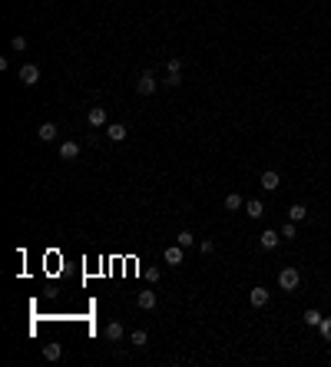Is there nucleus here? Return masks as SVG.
<instances>
[{"label": "nucleus", "instance_id": "1", "mask_svg": "<svg viewBox=\"0 0 331 367\" xmlns=\"http://www.w3.org/2000/svg\"><path fill=\"white\" fill-rule=\"evenodd\" d=\"M298 281H301V275H298L295 268H281V271H278V288H281V291H295Z\"/></svg>", "mask_w": 331, "mask_h": 367}, {"label": "nucleus", "instance_id": "2", "mask_svg": "<svg viewBox=\"0 0 331 367\" xmlns=\"http://www.w3.org/2000/svg\"><path fill=\"white\" fill-rule=\"evenodd\" d=\"M156 86H159V83H156V76L152 73H143L139 80H136V93H139V96H152Z\"/></svg>", "mask_w": 331, "mask_h": 367}, {"label": "nucleus", "instance_id": "3", "mask_svg": "<svg viewBox=\"0 0 331 367\" xmlns=\"http://www.w3.org/2000/svg\"><path fill=\"white\" fill-rule=\"evenodd\" d=\"M20 83H23V86H37L40 83V66H33V63L20 66Z\"/></svg>", "mask_w": 331, "mask_h": 367}, {"label": "nucleus", "instance_id": "4", "mask_svg": "<svg viewBox=\"0 0 331 367\" xmlns=\"http://www.w3.org/2000/svg\"><path fill=\"white\" fill-rule=\"evenodd\" d=\"M163 258H166V265H172V268H179L185 261V255H182V245H169L163 252Z\"/></svg>", "mask_w": 331, "mask_h": 367}, {"label": "nucleus", "instance_id": "5", "mask_svg": "<svg viewBox=\"0 0 331 367\" xmlns=\"http://www.w3.org/2000/svg\"><path fill=\"white\" fill-rule=\"evenodd\" d=\"M278 241H281V235H278L275 228H265V232L258 235V245H262L265 252H272V248H278Z\"/></svg>", "mask_w": 331, "mask_h": 367}, {"label": "nucleus", "instance_id": "6", "mask_svg": "<svg viewBox=\"0 0 331 367\" xmlns=\"http://www.w3.org/2000/svg\"><path fill=\"white\" fill-rule=\"evenodd\" d=\"M86 119H90V126H96V129L110 126V123H106V110H103V106H93V110L86 112Z\"/></svg>", "mask_w": 331, "mask_h": 367}, {"label": "nucleus", "instance_id": "7", "mask_svg": "<svg viewBox=\"0 0 331 367\" xmlns=\"http://www.w3.org/2000/svg\"><path fill=\"white\" fill-rule=\"evenodd\" d=\"M278 182H281V179H278V172H275V169L262 172V189H265V192H275V189H278Z\"/></svg>", "mask_w": 331, "mask_h": 367}, {"label": "nucleus", "instance_id": "8", "mask_svg": "<svg viewBox=\"0 0 331 367\" xmlns=\"http://www.w3.org/2000/svg\"><path fill=\"white\" fill-rule=\"evenodd\" d=\"M136 304H139L143 311H152V308H156V291H139L136 294Z\"/></svg>", "mask_w": 331, "mask_h": 367}, {"label": "nucleus", "instance_id": "9", "mask_svg": "<svg viewBox=\"0 0 331 367\" xmlns=\"http://www.w3.org/2000/svg\"><path fill=\"white\" fill-rule=\"evenodd\" d=\"M103 334H106V341H113V344H116V341H123V334H126V331H123V324H119V321H110Z\"/></svg>", "mask_w": 331, "mask_h": 367}, {"label": "nucleus", "instance_id": "10", "mask_svg": "<svg viewBox=\"0 0 331 367\" xmlns=\"http://www.w3.org/2000/svg\"><path fill=\"white\" fill-rule=\"evenodd\" d=\"M37 139L40 143H53L56 139V123H43V126L37 129Z\"/></svg>", "mask_w": 331, "mask_h": 367}, {"label": "nucleus", "instance_id": "11", "mask_svg": "<svg viewBox=\"0 0 331 367\" xmlns=\"http://www.w3.org/2000/svg\"><path fill=\"white\" fill-rule=\"evenodd\" d=\"M106 136H110L113 143H123V139H126V126H123V123H110V126H106Z\"/></svg>", "mask_w": 331, "mask_h": 367}, {"label": "nucleus", "instance_id": "12", "mask_svg": "<svg viewBox=\"0 0 331 367\" xmlns=\"http://www.w3.org/2000/svg\"><path fill=\"white\" fill-rule=\"evenodd\" d=\"M76 156H80V143H63V146H60V159L73 162Z\"/></svg>", "mask_w": 331, "mask_h": 367}, {"label": "nucleus", "instance_id": "13", "mask_svg": "<svg viewBox=\"0 0 331 367\" xmlns=\"http://www.w3.org/2000/svg\"><path fill=\"white\" fill-rule=\"evenodd\" d=\"M248 301H252V308H265V304H268V291H265V288H252Z\"/></svg>", "mask_w": 331, "mask_h": 367}, {"label": "nucleus", "instance_id": "14", "mask_svg": "<svg viewBox=\"0 0 331 367\" xmlns=\"http://www.w3.org/2000/svg\"><path fill=\"white\" fill-rule=\"evenodd\" d=\"M245 215H248V219H262V215H265V205L258 202V199L245 202Z\"/></svg>", "mask_w": 331, "mask_h": 367}, {"label": "nucleus", "instance_id": "15", "mask_svg": "<svg viewBox=\"0 0 331 367\" xmlns=\"http://www.w3.org/2000/svg\"><path fill=\"white\" fill-rule=\"evenodd\" d=\"M288 219H292V222H305V219H308V208H305L301 202H295L292 208H288Z\"/></svg>", "mask_w": 331, "mask_h": 367}, {"label": "nucleus", "instance_id": "16", "mask_svg": "<svg viewBox=\"0 0 331 367\" xmlns=\"http://www.w3.org/2000/svg\"><path fill=\"white\" fill-rule=\"evenodd\" d=\"M242 205H245V202H242L239 192H229V195H225V208H229V212H239Z\"/></svg>", "mask_w": 331, "mask_h": 367}, {"label": "nucleus", "instance_id": "17", "mask_svg": "<svg viewBox=\"0 0 331 367\" xmlns=\"http://www.w3.org/2000/svg\"><path fill=\"white\" fill-rule=\"evenodd\" d=\"M146 341H149V334L143 328L139 331H132V334H129V344H132V348H146Z\"/></svg>", "mask_w": 331, "mask_h": 367}, {"label": "nucleus", "instance_id": "18", "mask_svg": "<svg viewBox=\"0 0 331 367\" xmlns=\"http://www.w3.org/2000/svg\"><path fill=\"white\" fill-rule=\"evenodd\" d=\"M321 318H325L321 311H314V308H308V311H305V324H308V328H318V324H321Z\"/></svg>", "mask_w": 331, "mask_h": 367}, {"label": "nucleus", "instance_id": "19", "mask_svg": "<svg viewBox=\"0 0 331 367\" xmlns=\"http://www.w3.org/2000/svg\"><path fill=\"white\" fill-rule=\"evenodd\" d=\"M43 357L47 361H60V344H43Z\"/></svg>", "mask_w": 331, "mask_h": 367}, {"label": "nucleus", "instance_id": "20", "mask_svg": "<svg viewBox=\"0 0 331 367\" xmlns=\"http://www.w3.org/2000/svg\"><path fill=\"white\" fill-rule=\"evenodd\" d=\"M278 235H281V239H285V241H288V239H295V235H298V228H295V222H285Z\"/></svg>", "mask_w": 331, "mask_h": 367}, {"label": "nucleus", "instance_id": "21", "mask_svg": "<svg viewBox=\"0 0 331 367\" xmlns=\"http://www.w3.org/2000/svg\"><path fill=\"white\" fill-rule=\"evenodd\" d=\"M179 245H182V248H189V245H196V235H192L189 228H182V232H179Z\"/></svg>", "mask_w": 331, "mask_h": 367}, {"label": "nucleus", "instance_id": "22", "mask_svg": "<svg viewBox=\"0 0 331 367\" xmlns=\"http://www.w3.org/2000/svg\"><path fill=\"white\" fill-rule=\"evenodd\" d=\"M318 331H321V337H325V341H331V318H321Z\"/></svg>", "mask_w": 331, "mask_h": 367}, {"label": "nucleus", "instance_id": "23", "mask_svg": "<svg viewBox=\"0 0 331 367\" xmlns=\"http://www.w3.org/2000/svg\"><path fill=\"white\" fill-rule=\"evenodd\" d=\"M166 70H169V73H182V60H179V56H172V60L166 63Z\"/></svg>", "mask_w": 331, "mask_h": 367}, {"label": "nucleus", "instance_id": "24", "mask_svg": "<svg viewBox=\"0 0 331 367\" xmlns=\"http://www.w3.org/2000/svg\"><path fill=\"white\" fill-rule=\"evenodd\" d=\"M199 252H202V255H212V252H215V245L205 239V241H199Z\"/></svg>", "mask_w": 331, "mask_h": 367}, {"label": "nucleus", "instance_id": "25", "mask_svg": "<svg viewBox=\"0 0 331 367\" xmlns=\"http://www.w3.org/2000/svg\"><path fill=\"white\" fill-rule=\"evenodd\" d=\"M10 47H14V50H27V37H14L10 40Z\"/></svg>", "mask_w": 331, "mask_h": 367}, {"label": "nucleus", "instance_id": "26", "mask_svg": "<svg viewBox=\"0 0 331 367\" xmlns=\"http://www.w3.org/2000/svg\"><path fill=\"white\" fill-rule=\"evenodd\" d=\"M163 83H166V86H179L182 80H179V73H169V76H166V80H163Z\"/></svg>", "mask_w": 331, "mask_h": 367}, {"label": "nucleus", "instance_id": "27", "mask_svg": "<svg viewBox=\"0 0 331 367\" xmlns=\"http://www.w3.org/2000/svg\"><path fill=\"white\" fill-rule=\"evenodd\" d=\"M146 278L152 281V285H156V281H159V268H149V271H146Z\"/></svg>", "mask_w": 331, "mask_h": 367}]
</instances>
